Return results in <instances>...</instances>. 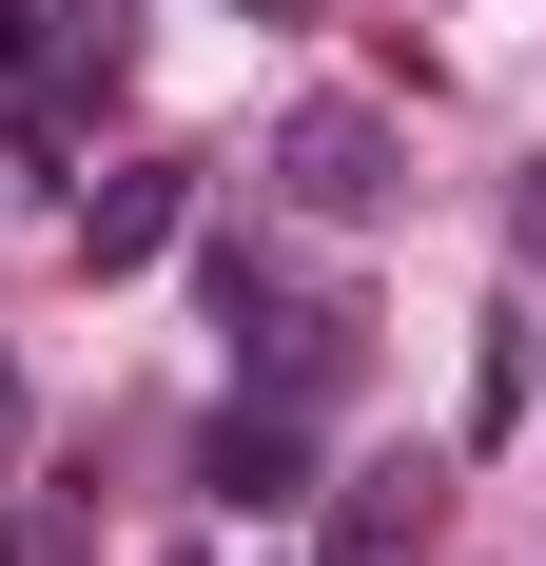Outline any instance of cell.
I'll return each mask as SVG.
<instances>
[{"label":"cell","mask_w":546,"mask_h":566,"mask_svg":"<svg viewBox=\"0 0 546 566\" xmlns=\"http://www.w3.org/2000/svg\"><path fill=\"white\" fill-rule=\"evenodd\" d=\"M196 489H216L234 527H293L313 509V391H234L216 430H196Z\"/></svg>","instance_id":"obj_1"},{"label":"cell","mask_w":546,"mask_h":566,"mask_svg":"<svg viewBox=\"0 0 546 566\" xmlns=\"http://www.w3.org/2000/svg\"><path fill=\"white\" fill-rule=\"evenodd\" d=\"M273 176H293V216H390V117L371 98H293Z\"/></svg>","instance_id":"obj_2"},{"label":"cell","mask_w":546,"mask_h":566,"mask_svg":"<svg viewBox=\"0 0 546 566\" xmlns=\"http://www.w3.org/2000/svg\"><path fill=\"white\" fill-rule=\"evenodd\" d=\"M176 216H196V176H176V157H137L98 216H78V254H98V274H137V254H176Z\"/></svg>","instance_id":"obj_3"},{"label":"cell","mask_w":546,"mask_h":566,"mask_svg":"<svg viewBox=\"0 0 546 566\" xmlns=\"http://www.w3.org/2000/svg\"><path fill=\"white\" fill-rule=\"evenodd\" d=\"M234 20H293V0H234Z\"/></svg>","instance_id":"obj_4"},{"label":"cell","mask_w":546,"mask_h":566,"mask_svg":"<svg viewBox=\"0 0 546 566\" xmlns=\"http://www.w3.org/2000/svg\"><path fill=\"white\" fill-rule=\"evenodd\" d=\"M527 254H546V196H527Z\"/></svg>","instance_id":"obj_5"}]
</instances>
